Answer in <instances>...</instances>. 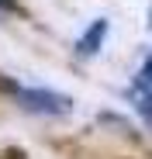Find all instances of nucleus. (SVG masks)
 <instances>
[{
  "label": "nucleus",
  "mask_w": 152,
  "mask_h": 159,
  "mask_svg": "<svg viewBox=\"0 0 152 159\" xmlns=\"http://www.w3.org/2000/svg\"><path fill=\"white\" fill-rule=\"evenodd\" d=\"M138 111H142V118H145V121L152 125V93H145V97H142V104H138Z\"/></svg>",
  "instance_id": "20e7f679"
},
{
  "label": "nucleus",
  "mask_w": 152,
  "mask_h": 159,
  "mask_svg": "<svg viewBox=\"0 0 152 159\" xmlns=\"http://www.w3.org/2000/svg\"><path fill=\"white\" fill-rule=\"evenodd\" d=\"M107 31H111V24H107V17H97V21H90L87 24V31L76 38V56L80 59H90V56H97L100 52V45H104V38H107Z\"/></svg>",
  "instance_id": "f03ea898"
},
{
  "label": "nucleus",
  "mask_w": 152,
  "mask_h": 159,
  "mask_svg": "<svg viewBox=\"0 0 152 159\" xmlns=\"http://www.w3.org/2000/svg\"><path fill=\"white\" fill-rule=\"evenodd\" d=\"M0 7H11V0H0Z\"/></svg>",
  "instance_id": "39448f33"
},
{
  "label": "nucleus",
  "mask_w": 152,
  "mask_h": 159,
  "mask_svg": "<svg viewBox=\"0 0 152 159\" xmlns=\"http://www.w3.org/2000/svg\"><path fill=\"white\" fill-rule=\"evenodd\" d=\"M149 31H152V11H149Z\"/></svg>",
  "instance_id": "423d86ee"
},
{
  "label": "nucleus",
  "mask_w": 152,
  "mask_h": 159,
  "mask_svg": "<svg viewBox=\"0 0 152 159\" xmlns=\"http://www.w3.org/2000/svg\"><path fill=\"white\" fill-rule=\"evenodd\" d=\"M4 87L11 90V97L21 104V107L31 111V114L62 118V114L73 111V97H66L59 90H48V87H21V83H11V80H4Z\"/></svg>",
  "instance_id": "f257e3e1"
},
{
  "label": "nucleus",
  "mask_w": 152,
  "mask_h": 159,
  "mask_svg": "<svg viewBox=\"0 0 152 159\" xmlns=\"http://www.w3.org/2000/svg\"><path fill=\"white\" fill-rule=\"evenodd\" d=\"M132 93H152V52L145 56V62L138 66V73H135V80H132Z\"/></svg>",
  "instance_id": "7ed1b4c3"
}]
</instances>
